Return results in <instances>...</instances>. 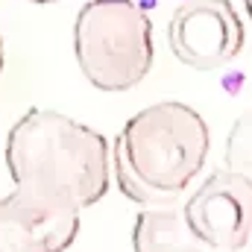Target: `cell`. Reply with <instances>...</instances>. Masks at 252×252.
Segmentation results:
<instances>
[{"label":"cell","mask_w":252,"mask_h":252,"mask_svg":"<svg viewBox=\"0 0 252 252\" xmlns=\"http://www.w3.org/2000/svg\"><path fill=\"white\" fill-rule=\"evenodd\" d=\"M6 167L12 196L79 217L109 190L112 150L97 129L35 106L9 129Z\"/></svg>","instance_id":"cell-1"},{"label":"cell","mask_w":252,"mask_h":252,"mask_svg":"<svg viewBox=\"0 0 252 252\" xmlns=\"http://www.w3.org/2000/svg\"><path fill=\"white\" fill-rule=\"evenodd\" d=\"M211 135L202 115L179 100L141 109L115 138L112 167L126 199L147 208H170L208 158Z\"/></svg>","instance_id":"cell-2"},{"label":"cell","mask_w":252,"mask_h":252,"mask_svg":"<svg viewBox=\"0 0 252 252\" xmlns=\"http://www.w3.org/2000/svg\"><path fill=\"white\" fill-rule=\"evenodd\" d=\"M73 53L100 91H129L153 67V21L135 0H88L73 21Z\"/></svg>","instance_id":"cell-3"},{"label":"cell","mask_w":252,"mask_h":252,"mask_svg":"<svg viewBox=\"0 0 252 252\" xmlns=\"http://www.w3.org/2000/svg\"><path fill=\"white\" fill-rule=\"evenodd\" d=\"M167 41L182 64L217 70L241 56L247 30L229 0H185L170 15Z\"/></svg>","instance_id":"cell-4"},{"label":"cell","mask_w":252,"mask_h":252,"mask_svg":"<svg viewBox=\"0 0 252 252\" xmlns=\"http://www.w3.org/2000/svg\"><path fill=\"white\" fill-rule=\"evenodd\" d=\"M188 232L205 250L238 252L252 244V182L232 170H214L182 208Z\"/></svg>","instance_id":"cell-5"},{"label":"cell","mask_w":252,"mask_h":252,"mask_svg":"<svg viewBox=\"0 0 252 252\" xmlns=\"http://www.w3.org/2000/svg\"><path fill=\"white\" fill-rule=\"evenodd\" d=\"M79 235V217L30 205L12 193L0 196L3 252H67Z\"/></svg>","instance_id":"cell-6"},{"label":"cell","mask_w":252,"mask_h":252,"mask_svg":"<svg viewBox=\"0 0 252 252\" xmlns=\"http://www.w3.org/2000/svg\"><path fill=\"white\" fill-rule=\"evenodd\" d=\"M135 252H208L185 226L176 208H144L132 226Z\"/></svg>","instance_id":"cell-7"},{"label":"cell","mask_w":252,"mask_h":252,"mask_svg":"<svg viewBox=\"0 0 252 252\" xmlns=\"http://www.w3.org/2000/svg\"><path fill=\"white\" fill-rule=\"evenodd\" d=\"M226 170L241 173L244 179L252 182V109L244 112L226 138Z\"/></svg>","instance_id":"cell-8"},{"label":"cell","mask_w":252,"mask_h":252,"mask_svg":"<svg viewBox=\"0 0 252 252\" xmlns=\"http://www.w3.org/2000/svg\"><path fill=\"white\" fill-rule=\"evenodd\" d=\"M244 9H247V15L252 18V0H244Z\"/></svg>","instance_id":"cell-9"},{"label":"cell","mask_w":252,"mask_h":252,"mask_svg":"<svg viewBox=\"0 0 252 252\" xmlns=\"http://www.w3.org/2000/svg\"><path fill=\"white\" fill-rule=\"evenodd\" d=\"M0 73H3V38H0Z\"/></svg>","instance_id":"cell-10"},{"label":"cell","mask_w":252,"mask_h":252,"mask_svg":"<svg viewBox=\"0 0 252 252\" xmlns=\"http://www.w3.org/2000/svg\"><path fill=\"white\" fill-rule=\"evenodd\" d=\"M32 3H56V0H32Z\"/></svg>","instance_id":"cell-11"},{"label":"cell","mask_w":252,"mask_h":252,"mask_svg":"<svg viewBox=\"0 0 252 252\" xmlns=\"http://www.w3.org/2000/svg\"><path fill=\"white\" fill-rule=\"evenodd\" d=\"M0 252H3V250H0Z\"/></svg>","instance_id":"cell-12"}]
</instances>
